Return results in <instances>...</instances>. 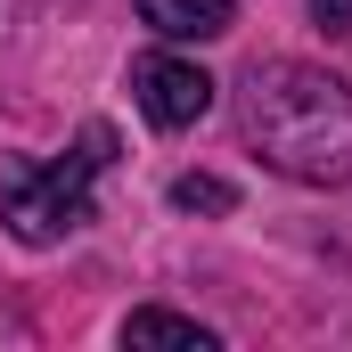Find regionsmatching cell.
Listing matches in <instances>:
<instances>
[{"label": "cell", "instance_id": "6da1fadb", "mask_svg": "<svg viewBox=\"0 0 352 352\" xmlns=\"http://www.w3.org/2000/svg\"><path fill=\"white\" fill-rule=\"evenodd\" d=\"M238 131L278 180L344 188L352 180V82L311 58H263L238 82Z\"/></svg>", "mask_w": 352, "mask_h": 352}, {"label": "cell", "instance_id": "7a4b0ae2", "mask_svg": "<svg viewBox=\"0 0 352 352\" xmlns=\"http://www.w3.org/2000/svg\"><path fill=\"white\" fill-rule=\"evenodd\" d=\"M115 164V131L107 123H82V140L66 156H0V221L16 246H58L90 221V188Z\"/></svg>", "mask_w": 352, "mask_h": 352}, {"label": "cell", "instance_id": "3957f363", "mask_svg": "<svg viewBox=\"0 0 352 352\" xmlns=\"http://www.w3.org/2000/svg\"><path fill=\"white\" fill-rule=\"evenodd\" d=\"M131 107H140L156 131H188V123L213 115V74H205L197 58H180V41H164V50L131 58Z\"/></svg>", "mask_w": 352, "mask_h": 352}, {"label": "cell", "instance_id": "277c9868", "mask_svg": "<svg viewBox=\"0 0 352 352\" xmlns=\"http://www.w3.org/2000/svg\"><path fill=\"white\" fill-rule=\"evenodd\" d=\"M156 41H221L238 25V0H131Z\"/></svg>", "mask_w": 352, "mask_h": 352}, {"label": "cell", "instance_id": "5b68a950", "mask_svg": "<svg viewBox=\"0 0 352 352\" xmlns=\"http://www.w3.org/2000/svg\"><path fill=\"white\" fill-rule=\"evenodd\" d=\"M123 344H180V352H221V328H205V320H188V311H164V303H148V311H131V320H123Z\"/></svg>", "mask_w": 352, "mask_h": 352}, {"label": "cell", "instance_id": "8992f818", "mask_svg": "<svg viewBox=\"0 0 352 352\" xmlns=\"http://www.w3.org/2000/svg\"><path fill=\"white\" fill-rule=\"evenodd\" d=\"M173 205L180 213H238V188H230L221 173H180L173 180Z\"/></svg>", "mask_w": 352, "mask_h": 352}, {"label": "cell", "instance_id": "52a82bcc", "mask_svg": "<svg viewBox=\"0 0 352 352\" xmlns=\"http://www.w3.org/2000/svg\"><path fill=\"white\" fill-rule=\"evenodd\" d=\"M311 16H320L328 33H352V0H311Z\"/></svg>", "mask_w": 352, "mask_h": 352}]
</instances>
